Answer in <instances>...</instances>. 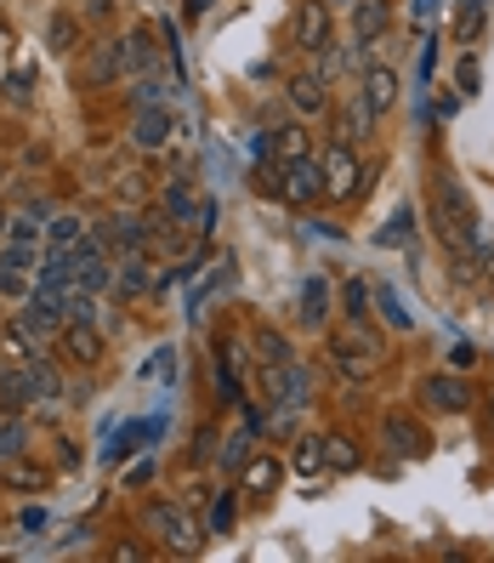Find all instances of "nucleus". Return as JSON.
I'll return each mask as SVG.
<instances>
[{"instance_id":"50","label":"nucleus","mask_w":494,"mask_h":563,"mask_svg":"<svg viewBox=\"0 0 494 563\" xmlns=\"http://www.w3.org/2000/svg\"><path fill=\"white\" fill-rule=\"evenodd\" d=\"M216 0H188V18H200V12H211Z\"/></svg>"},{"instance_id":"17","label":"nucleus","mask_w":494,"mask_h":563,"mask_svg":"<svg viewBox=\"0 0 494 563\" xmlns=\"http://www.w3.org/2000/svg\"><path fill=\"white\" fill-rule=\"evenodd\" d=\"M125 75V57H120V41H97V52H91V63H86V75H80V86H114Z\"/></svg>"},{"instance_id":"35","label":"nucleus","mask_w":494,"mask_h":563,"mask_svg":"<svg viewBox=\"0 0 494 563\" xmlns=\"http://www.w3.org/2000/svg\"><path fill=\"white\" fill-rule=\"evenodd\" d=\"M75 41H80V23H75L69 12H57V18L46 23V46L63 57V52H75Z\"/></svg>"},{"instance_id":"3","label":"nucleus","mask_w":494,"mask_h":563,"mask_svg":"<svg viewBox=\"0 0 494 563\" xmlns=\"http://www.w3.org/2000/svg\"><path fill=\"white\" fill-rule=\"evenodd\" d=\"M256 387H261V399H268V405H295V410H307V399H313V371H307L302 358L261 364Z\"/></svg>"},{"instance_id":"49","label":"nucleus","mask_w":494,"mask_h":563,"mask_svg":"<svg viewBox=\"0 0 494 563\" xmlns=\"http://www.w3.org/2000/svg\"><path fill=\"white\" fill-rule=\"evenodd\" d=\"M86 12H91V18H109V12H114V0H86Z\"/></svg>"},{"instance_id":"14","label":"nucleus","mask_w":494,"mask_h":563,"mask_svg":"<svg viewBox=\"0 0 494 563\" xmlns=\"http://www.w3.org/2000/svg\"><path fill=\"white\" fill-rule=\"evenodd\" d=\"M41 393L29 382V364H0V416H23Z\"/></svg>"},{"instance_id":"52","label":"nucleus","mask_w":494,"mask_h":563,"mask_svg":"<svg viewBox=\"0 0 494 563\" xmlns=\"http://www.w3.org/2000/svg\"><path fill=\"white\" fill-rule=\"evenodd\" d=\"M0 234H7V206H0Z\"/></svg>"},{"instance_id":"30","label":"nucleus","mask_w":494,"mask_h":563,"mask_svg":"<svg viewBox=\"0 0 494 563\" xmlns=\"http://www.w3.org/2000/svg\"><path fill=\"white\" fill-rule=\"evenodd\" d=\"M375 308H381V319H386L392 330H415V313L404 308V296L392 290V285H381V290H375Z\"/></svg>"},{"instance_id":"15","label":"nucleus","mask_w":494,"mask_h":563,"mask_svg":"<svg viewBox=\"0 0 494 563\" xmlns=\"http://www.w3.org/2000/svg\"><path fill=\"white\" fill-rule=\"evenodd\" d=\"M290 109L302 114V120H307V114L318 120V114L329 109V91H324V69H302V75H290Z\"/></svg>"},{"instance_id":"40","label":"nucleus","mask_w":494,"mask_h":563,"mask_svg":"<svg viewBox=\"0 0 494 563\" xmlns=\"http://www.w3.org/2000/svg\"><path fill=\"white\" fill-rule=\"evenodd\" d=\"M29 262H35V245H12V240H7V251H0V268H7V274H29Z\"/></svg>"},{"instance_id":"45","label":"nucleus","mask_w":494,"mask_h":563,"mask_svg":"<svg viewBox=\"0 0 494 563\" xmlns=\"http://www.w3.org/2000/svg\"><path fill=\"white\" fill-rule=\"evenodd\" d=\"M222 450H216V427H205L200 439H193V461H216Z\"/></svg>"},{"instance_id":"7","label":"nucleus","mask_w":494,"mask_h":563,"mask_svg":"<svg viewBox=\"0 0 494 563\" xmlns=\"http://www.w3.org/2000/svg\"><path fill=\"white\" fill-rule=\"evenodd\" d=\"M63 324H69V313H63V302L57 296H29V308L18 313V330L23 336H35V342H57L63 336Z\"/></svg>"},{"instance_id":"34","label":"nucleus","mask_w":494,"mask_h":563,"mask_svg":"<svg viewBox=\"0 0 494 563\" xmlns=\"http://www.w3.org/2000/svg\"><path fill=\"white\" fill-rule=\"evenodd\" d=\"M290 467L302 473V478H313V473H329V467H324V439H295Z\"/></svg>"},{"instance_id":"42","label":"nucleus","mask_w":494,"mask_h":563,"mask_svg":"<svg viewBox=\"0 0 494 563\" xmlns=\"http://www.w3.org/2000/svg\"><path fill=\"white\" fill-rule=\"evenodd\" d=\"M193 234H200V240H211V228H216V200H200V211H193Z\"/></svg>"},{"instance_id":"29","label":"nucleus","mask_w":494,"mask_h":563,"mask_svg":"<svg viewBox=\"0 0 494 563\" xmlns=\"http://www.w3.org/2000/svg\"><path fill=\"white\" fill-rule=\"evenodd\" d=\"M29 382H35V393L52 405V399H63V376L52 371V358H41V353H29Z\"/></svg>"},{"instance_id":"23","label":"nucleus","mask_w":494,"mask_h":563,"mask_svg":"<svg viewBox=\"0 0 494 563\" xmlns=\"http://www.w3.org/2000/svg\"><path fill=\"white\" fill-rule=\"evenodd\" d=\"M284 358H295L290 336H284V330H273V324H261L256 330V364H284Z\"/></svg>"},{"instance_id":"11","label":"nucleus","mask_w":494,"mask_h":563,"mask_svg":"<svg viewBox=\"0 0 494 563\" xmlns=\"http://www.w3.org/2000/svg\"><path fill=\"white\" fill-rule=\"evenodd\" d=\"M171 131H177V114L165 109V103H154V109H137V114H131V143H137L143 154L165 148V143H171Z\"/></svg>"},{"instance_id":"46","label":"nucleus","mask_w":494,"mask_h":563,"mask_svg":"<svg viewBox=\"0 0 494 563\" xmlns=\"http://www.w3.org/2000/svg\"><path fill=\"white\" fill-rule=\"evenodd\" d=\"M0 296H29L23 274H7V268H0Z\"/></svg>"},{"instance_id":"54","label":"nucleus","mask_w":494,"mask_h":563,"mask_svg":"<svg viewBox=\"0 0 494 563\" xmlns=\"http://www.w3.org/2000/svg\"><path fill=\"white\" fill-rule=\"evenodd\" d=\"M489 427H494V416H489Z\"/></svg>"},{"instance_id":"19","label":"nucleus","mask_w":494,"mask_h":563,"mask_svg":"<svg viewBox=\"0 0 494 563\" xmlns=\"http://www.w3.org/2000/svg\"><path fill=\"white\" fill-rule=\"evenodd\" d=\"M159 206H165V217H171V222H193V211H200V194H193L188 177H171V183H165V194H159Z\"/></svg>"},{"instance_id":"12","label":"nucleus","mask_w":494,"mask_h":563,"mask_svg":"<svg viewBox=\"0 0 494 563\" xmlns=\"http://www.w3.org/2000/svg\"><path fill=\"white\" fill-rule=\"evenodd\" d=\"M154 290V256L148 251H120V262H114V296H148Z\"/></svg>"},{"instance_id":"22","label":"nucleus","mask_w":494,"mask_h":563,"mask_svg":"<svg viewBox=\"0 0 494 563\" xmlns=\"http://www.w3.org/2000/svg\"><path fill=\"white\" fill-rule=\"evenodd\" d=\"M358 461L364 455H358V444L347 433H324V467L329 473H358Z\"/></svg>"},{"instance_id":"6","label":"nucleus","mask_w":494,"mask_h":563,"mask_svg":"<svg viewBox=\"0 0 494 563\" xmlns=\"http://www.w3.org/2000/svg\"><path fill=\"white\" fill-rule=\"evenodd\" d=\"M381 439H386L392 455H409V461H426V455H433V433H426L415 416H404V410H392V416L381 421Z\"/></svg>"},{"instance_id":"43","label":"nucleus","mask_w":494,"mask_h":563,"mask_svg":"<svg viewBox=\"0 0 494 563\" xmlns=\"http://www.w3.org/2000/svg\"><path fill=\"white\" fill-rule=\"evenodd\" d=\"M472 364H478V347H472V342H454V347H449V371H460V376H467Z\"/></svg>"},{"instance_id":"28","label":"nucleus","mask_w":494,"mask_h":563,"mask_svg":"<svg viewBox=\"0 0 494 563\" xmlns=\"http://www.w3.org/2000/svg\"><path fill=\"white\" fill-rule=\"evenodd\" d=\"M370 308H375V290H370L364 279H347V285H341V313L358 324V319H370Z\"/></svg>"},{"instance_id":"1","label":"nucleus","mask_w":494,"mask_h":563,"mask_svg":"<svg viewBox=\"0 0 494 563\" xmlns=\"http://www.w3.org/2000/svg\"><path fill=\"white\" fill-rule=\"evenodd\" d=\"M137 523H143V536L165 541L177 558H193V552L205 547V536H211V529H205V523H193V512L177 507V501H143Z\"/></svg>"},{"instance_id":"53","label":"nucleus","mask_w":494,"mask_h":563,"mask_svg":"<svg viewBox=\"0 0 494 563\" xmlns=\"http://www.w3.org/2000/svg\"><path fill=\"white\" fill-rule=\"evenodd\" d=\"M460 7H478V0H460Z\"/></svg>"},{"instance_id":"31","label":"nucleus","mask_w":494,"mask_h":563,"mask_svg":"<svg viewBox=\"0 0 494 563\" xmlns=\"http://www.w3.org/2000/svg\"><path fill=\"white\" fill-rule=\"evenodd\" d=\"M29 450V427L23 416H0V461H18Z\"/></svg>"},{"instance_id":"33","label":"nucleus","mask_w":494,"mask_h":563,"mask_svg":"<svg viewBox=\"0 0 494 563\" xmlns=\"http://www.w3.org/2000/svg\"><path fill=\"white\" fill-rule=\"evenodd\" d=\"M409 240H415V211H409V206H398V211L386 217V228L375 234V245H409Z\"/></svg>"},{"instance_id":"20","label":"nucleus","mask_w":494,"mask_h":563,"mask_svg":"<svg viewBox=\"0 0 494 563\" xmlns=\"http://www.w3.org/2000/svg\"><path fill=\"white\" fill-rule=\"evenodd\" d=\"M63 347H69L75 364H97V358H103V336H97L91 324H63Z\"/></svg>"},{"instance_id":"37","label":"nucleus","mask_w":494,"mask_h":563,"mask_svg":"<svg viewBox=\"0 0 494 563\" xmlns=\"http://www.w3.org/2000/svg\"><path fill=\"white\" fill-rule=\"evenodd\" d=\"M131 103H137V109H154V103H165V80H159L154 69H143L137 80H131Z\"/></svg>"},{"instance_id":"32","label":"nucleus","mask_w":494,"mask_h":563,"mask_svg":"<svg viewBox=\"0 0 494 563\" xmlns=\"http://www.w3.org/2000/svg\"><path fill=\"white\" fill-rule=\"evenodd\" d=\"M302 154H313V148H307V131H302V125H279V131H273V159L290 165V159H302Z\"/></svg>"},{"instance_id":"39","label":"nucleus","mask_w":494,"mask_h":563,"mask_svg":"<svg viewBox=\"0 0 494 563\" xmlns=\"http://www.w3.org/2000/svg\"><path fill=\"white\" fill-rule=\"evenodd\" d=\"M478 80H483V63H478V52L467 46V52L454 57V86H460V91H478Z\"/></svg>"},{"instance_id":"10","label":"nucleus","mask_w":494,"mask_h":563,"mask_svg":"<svg viewBox=\"0 0 494 563\" xmlns=\"http://www.w3.org/2000/svg\"><path fill=\"white\" fill-rule=\"evenodd\" d=\"M358 97L375 109V120L392 114V109H398V69H386V63H364V75H358Z\"/></svg>"},{"instance_id":"2","label":"nucleus","mask_w":494,"mask_h":563,"mask_svg":"<svg viewBox=\"0 0 494 563\" xmlns=\"http://www.w3.org/2000/svg\"><path fill=\"white\" fill-rule=\"evenodd\" d=\"M318 159H324V200H329V206H352V200H364L370 172H358V154H352L347 143H329Z\"/></svg>"},{"instance_id":"44","label":"nucleus","mask_w":494,"mask_h":563,"mask_svg":"<svg viewBox=\"0 0 494 563\" xmlns=\"http://www.w3.org/2000/svg\"><path fill=\"white\" fill-rule=\"evenodd\" d=\"M7 484H18V489H41V484H46V473H41V467H12V473H7Z\"/></svg>"},{"instance_id":"16","label":"nucleus","mask_w":494,"mask_h":563,"mask_svg":"<svg viewBox=\"0 0 494 563\" xmlns=\"http://www.w3.org/2000/svg\"><path fill=\"white\" fill-rule=\"evenodd\" d=\"M392 23V7L386 0H352V41L358 46H375Z\"/></svg>"},{"instance_id":"48","label":"nucleus","mask_w":494,"mask_h":563,"mask_svg":"<svg viewBox=\"0 0 494 563\" xmlns=\"http://www.w3.org/2000/svg\"><path fill=\"white\" fill-rule=\"evenodd\" d=\"M454 114H460V97L444 91V97H438V120H454Z\"/></svg>"},{"instance_id":"25","label":"nucleus","mask_w":494,"mask_h":563,"mask_svg":"<svg viewBox=\"0 0 494 563\" xmlns=\"http://www.w3.org/2000/svg\"><path fill=\"white\" fill-rule=\"evenodd\" d=\"M483 29H489V7H483V0H478V7H460V12H454V41H460V46H478Z\"/></svg>"},{"instance_id":"27","label":"nucleus","mask_w":494,"mask_h":563,"mask_svg":"<svg viewBox=\"0 0 494 563\" xmlns=\"http://www.w3.org/2000/svg\"><path fill=\"white\" fill-rule=\"evenodd\" d=\"M239 495H245V489H222L216 501H211V518H205L211 536H227V529H234V518H239Z\"/></svg>"},{"instance_id":"9","label":"nucleus","mask_w":494,"mask_h":563,"mask_svg":"<svg viewBox=\"0 0 494 563\" xmlns=\"http://www.w3.org/2000/svg\"><path fill=\"white\" fill-rule=\"evenodd\" d=\"M370 131H375V109H370L358 91L347 97L336 114H329V143H347V148H352V143H364Z\"/></svg>"},{"instance_id":"18","label":"nucleus","mask_w":494,"mask_h":563,"mask_svg":"<svg viewBox=\"0 0 494 563\" xmlns=\"http://www.w3.org/2000/svg\"><path fill=\"white\" fill-rule=\"evenodd\" d=\"M329 296H336V285H329L324 274H313V279L302 285V324H307V330H324V324H329Z\"/></svg>"},{"instance_id":"4","label":"nucleus","mask_w":494,"mask_h":563,"mask_svg":"<svg viewBox=\"0 0 494 563\" xmlns=\"http://www.w3.org/2000/svg\"><path fill=\"white\" fill-rule=\"evenodd\" d=\"M415 405H426L433 416H467L472 405H478V393H472V382L467 376H449V371H433V376H420V387H415Z\"/></svg>"},{"instance_id":"36","label":"nucleus","mask_w":494,"mask_h":563,"mask_svg":"<svg viewBox=\"0 0 494 563\" xmlns=\"http://www.w3.org/2000/svg\"><path fill=\"white\" fill-rule=\"evenodd\" d=\"M41 211H23V217H7V240L12 245H41Z\"/></svg>"},{"instance_id":"5","label":"nucleus","mask_w":494,"mask_h":563,"mask_svg":"<svg viewBox=\"0 0 494 563\" xmlns=\"http://www.w3.org/2000/svg\"><path fill=\"white\" fill-rule=\"evenodd\" d=\"M313 200H324V159L318 154H302V159L284 165V206L313 211Z\"/></svg>"},{"instance_id":"38","label":"nucleus","mask_w":494,"mask_h":563,"mask_svg":"<svg viewBox=\"0 0 494 563\" xmlns=\"http://www.w3.org/2000/svg\"><path fill=\"white\" fill-rule=\"evenodd\" d=\"M256 194H268V200H284V159H268V165H256Z\"/></svg>"},{"instance_id":"26","label":"nucleus","mask_w":494,"mask_h":563,"mask_svg":"<svg viewBox=\"0 0 494 563\" xmlns=\"http://www.w3.org/2000/svg\"><path fill=\"white\" fill-rule=\"evenodd\" d=\"M80 234H86V222H80L75 211H57V217L46 222V240H52V251H69V245H80Z\"/></svg>"},{"instance_id":"51","label":"nucleus","mask_w":494,"mask_h":563,"mask_svg":"<svg viewBox=\"0 0 494 563\" xmlns=\"http://www.w3.org/2000/svg\"><path fill=\"white\" fill-rule=\"evenodd\" d=\"M483 279L494 285V251H483Z\"/></svg>"},{"instance_id":"21","label":"nucleus","mask_w":494,"mask_h":563,"mask_svg":"<svg viewBox=\"0 0 494 563\" xmlns=\"http://www.w3.org/2000/svg\"><path fill=\"white\" fill-rule=\"evenodd\" d=\"M148 439H159V421H131V427H120V433L109 439V450H103V461H125L137 444H148Z\"/></svg>"},{"instance_id":"47","label":"nucleus","mask_w":494,"mask_h":563,"mask_svg":"<svg viewBox=\"0 0 494 563\" xmlns=\"http://www.w3.org/2000/svg\"><path fill=\"white\" fill-rule=\"evenodd\" d=\"M148 478H154V461H137V467H131V473H125V484H131V489H143Z\"/></svg>"},{"instance_id":"8","label":"nucleus","mask_w":494,"mask_h":563,"mask_svg":"<svg viewBox=\"0 0 494 563\" xmlns=\"http://www.w3.org/2000/svg\"><path fill=\"white\" fill-rule=\"evenodd\" d=\"M290 41L302 46V52H329V7L324 0H302L295 7V18H290Z\"/></svg>"},{"instance_id":"13","label":"nucleus","mask_w":494,"mask_h":563,"mask_svg":"<svg viewBox=\"0 0 494 563\" xmlns=\"http://www.w3.org/2000/svg\"><path fill=\"white\" fill-rule=\"evenodd\" d=\"M279 484H284V461L279 455H250L245 467H239V489L245 495H256V501H268V495H279Z\"/></svg>"},{"instance_id":"41","label":"nucleus","mask_w":494,"mask_h":563,"mask_svg":"<svg viewBox=\"0 0 494 563\" xmlns=\"http://www.w3.org/2000/svg\"><path fill=\"white\" fill-rule=\"evenodd\" d=\"M250 439H256V433H239V439H227V444H222V467H234V473H239L245 461H250Z\"/></svg>"},{"instance_id":"24","label":"nucleus","mask_w":494,"mask_h":563,"mask_svg":"<svg viewBox=\"0 0 494 563\" xmlns=\"http://www.w3.org/2000/svg\"><path fill=\"white\" fill-rule=\"evenodd\" d=\"M120 57H125V75L131 69H154V46H148V29H131V35H120Z\"/></svg>"}]
</instances>
